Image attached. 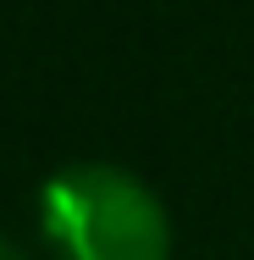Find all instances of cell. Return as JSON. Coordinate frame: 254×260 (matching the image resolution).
<instances>
[{
	"label": "cell",
	"mask_w": 254,
	"mask_h": 260,
	"mask_svg": "<svg viewBox=\"0 0 254 260\" xmlns=\"http://www.w3.org/2000/svg\"><path fill=\"white\" fill-rule=\"evenodd\" d=\"M0 260H22V249H17V244H11L6 233H0Z\"/></svg>",
	"instance_id": "obj_2"
},
{
	"label": "cell",
	"mask_w": 254,
	"mask_h": 260,
	"mask_svg": "<svg viewBox=\"0 0 254 260\" xmlns=\"http://www.w3.org/2000/svg\"><path fill=\"white\" fill-rule=\"evenodd\" d=\"M45 233L72 260H166L171 227L150 188L122 166H66L45 183Z\"/></svg>",
	"instance_id": "obj_1"
}]
</instances>
